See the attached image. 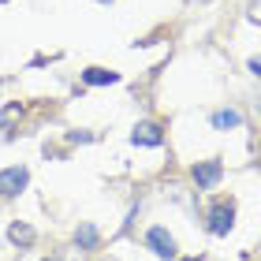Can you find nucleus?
Segmentation results:
<instances>
[{"label": "nucleus", "mask_w": 261, "mask_h": 261, "mask_svg": "<svg viewBox=\"0 0 261 261\" xmlns=\"http://www.w3.org/2000/svg\"><path fill=\"white\" fill-rule=\"evenodd\" d=\"M198 4H213V0H198Z\"/></svg>", "instance_id": "4468645a"}, {"label": "nucleus", "mask_w": 261, "mask_h": 261, "mask_svg": "<svg viewBox=\"0 0 261 261\" xmlns=\"http://www.w3.org/2000/svg\"><path fill=\"white\" fill-rule=\"evenodd\" d=\"M146 243H149V250L157 254V257H175V239H172L164 228H149Z\"/></svg>", "instance_id": "20e7f679"}, {"label": "nucleus", "mask_w": 261, "mask_h": 261, "mask_svg": "<svg viewBox=\"0 0 261 261\" xmlns=\"http://www.w3.org/2000/svg\"><path fill=\"white\" fill-rule=\"evenodd\" d=\"M231 224H235V201H213V209H209V231L213 235H228L231 231Z\"/></svg>", "instance_id": "f257e3e1"}, {"label": "nucleus", "mask_w": 261, "mask_h": 261, "mask_svg": "<svg viewBox=\"0 0 261 261\" xmlns=\"http://www.w3.org/2000/svg\"><path fill=\"white\" fill-rule=\"evenodd\" d=\"M82 79H86V86H112V82H120V75H116V71H105V67L82 71Z\"/></svg>", "instance_id": "423d86ee"}, {"label": "nucleus", "mask_w": 261, "mask_h": 261, "mask_svg": "<svg viewBox=\"0 0 261 261\" xmlns=\"http://www.w3.org/2000/svg\"><path fill=\"white\" fill-rule=\"evenodd\" d=\"M239 123H243V112L239 109H224V112L213 116V127H217V130H231V127H239Z\"/></svg>", "instance_id": "6e6552de"}, {"label": "nucleus", "mask_w": 261, "mask_h": 261, "mask_svg": "<svg viewBox=\"0 0 261 261\" xmlns=\"http://www.w3.org/2000/svg\"><path fill=\"white\" fill-rule=\"evenodd\" d=\"M67 138H71V142H93V135H90V130H71Z\"/></svg>", "instance_id": "9d476101"}, {"label": "nucleus", "mask_w": 261, "mask_h": 261, "mask_svg": "<svg viewBox=\"0 0 261 261\" xmlns=\"http://www.w3.org/2000/svg\"><path fill=\"white\" fill-rule=\"evenodd\" d=\"M130 142H135V146H161L164 135H161L157 123H138L135 130H130Z\"/></svg>", "instance_id": "39448f33"}, {"label": "nucleus", "mask_w": 261, "mask_h": 261, "mask_svg": "<svg viewBox=\"0 0 261 261\" xmlns=\"http://www.w3.org/2000/svg\"><path fill=\"white\" fill-rule=\"evenodd\" d=\"M179 261H205V257H179Z\"/></svg>", "instance_id": "ddd939ff"}, {"label": "nucleus", "mask_w": 261, "mask_h": 261, "mask_svg": "<svg viewBox=\"0 0 261 261\" xmlns=\"http://www.w3.org/2000/svg\"><path fill=\"white\" fill-rule=\"evenodd\" d=\"M27 183H30L27 168H4V172H0V198H15Z\"/></svg>", "instance_id": "f03ea898"}, {"label": "nucleus", "mask_w": 261, "mask_h": 261, "mask_svg": "<svg viewBox=\"0 0 261 261\" xmlns=\"http://www.w3.org/2000/svg\"><path fill=\"white\" fill-rule=\"evenodd\" d=\"M250 19H254V22H261V0H254V8H250Z\"/></svg>", "instance_id": "f8f14e48"}, {"label": "nucleus", "mask_w": 261, "mask_h": 261, "mask_svg": "<svg viewBox=\"0 0 261 261\" xmlns=\"http://www.w3.org/2000/svg\"><path fill=\"white\" fill-rule=\"evenodd\" d=\"M246 67H250V75H254V79H261V56H254V60L246 64Z\"/></svg>", "instance_id": "9b49d317"}, {"label": "nucleus", "mask_w": 261, "mask_h": 261, "mask_svg": "<svg viewBox=\"0 0 261 261\" xmlns=\"http://www.w3.org/2000/svg\"><path fill=\"white\" fill-rule=\"evenodd\" d=\"M75 243L82 246V250H90V246L97 243V228H93V224H82V228L75 231Z\"/></svg>", "instance_id": "1a4fd4ad"}, {"label": "nucleus", "mask_w": 261, "mask_h": 261, "mask_svg": "<svg viewBox=\"0 0 261 261\" xmlns=\"http://www.w3.org/2000/svg\"><path fill=\"white\" fill-rule=\"evenodd\" d=\"M220 175H224V164H220V161H201V164H194V183L201 187V191L217 187Z\"/></svg>", "instance_id": "7ed1b4c3"}, {"label": "nucleus", "mask_w": 261, "mask_h": 261, "mask_svg": "<svg viewBox=\"0 0 261 261\" xmlns=\"http://www.w3.org/2000/svg\"><path fill=\"white\" fill-rule=\"evenodd\" d=\"M8 239L15 243V246H30L34 243V228H30V224H22V220H15L8 228Z\"/></svg>", "instance_id": "0eeeda50"}, {"label": "nucleus", "mask_w": 261, "mask_h": 261, "mask_svg": "<svg viewBox=\"0 0 261 261\" xmlns=\"http://www.w3.org/2000/svg\"><path fill=\"white\" fill-rule=\"evenodd\" d=\"M45 261H53V257H45Z\"/></svg>", "instance_id": "dca6fc26"}, {"label": "nucleus", "mask_w": 261, "mask_h": 261, "mask_svg": "<svg viewBox=\"0 0 261 261\" xmlns=\"http://www.w3.org/2000/svg\"><path fill=\"white\" fill-rule=\"evenodd\" d=\"M101 4H109V0H101Z\"/></svg>", "instance_id": "2eb2a0df"}]
</instances>
